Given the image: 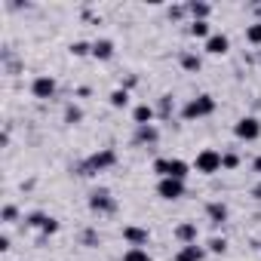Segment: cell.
Here are the masks:
<instances>
[{
	"label": "cell",
	"instance_id": "1",
	"mask_svg": "<svg viewBox=\"0 0 261 261\" xmlns=\"http://www.w3.org/2000/svg\"><path fill=\"white\" fill-rule=\"evenodd\" d=\"M114 163H117V154H114L111 148H105V151L92 154V157L80 166V175H95V172H101V169H108V166H114Z\"/></svg>",
	"mask_w": 261,
	"mask_h": 261
},
{
	"label": "cell",
	"instance_id": "3",
	"mask_svg": "<svg viewBox=\"0 0 261 261\" xmlns=\"http://www.w3.org/2000/svg\"><path fill=\"white\" fill-rule=\"evenodd\" d=\"M154 172H160L163 178H178V181H185L188 163H185V160H157V163H154Z\"/></svg>",
	"mask_w": 261,
	"mask_h": 261
},
{
	"label": "cell",
	"instance_id": "24",
	"mask_svg": "<svg viewBox=\"0 0 261 261\" xmlns=\"http://www.w3.org/2000/svg\"><path fill=\"white\" fill-rule=\"evenodd\" d=\"M89 53H92V46H89V43H83V40L71 43V56H77V59H80V56H89Z\"/></svg>",
	"mask_w": 261,
	"mask_h": 261
},
{
	"label": "cell",
	"instance_id": "11",
	"mask_svg": "<svg viewBox=\"0 0 261 261\" xmlns=\"http://www.w3.org/2000/svg\"><path fill=\"white\" fill-rule=\"evenodd\" d=\"M203 258H206V252H203L197 243L181 246V249H178V255H175V261H203Z\"/></svg>",
	"mask_w": 261,
	"mask_h": 261
},
{
	"label": "cell",
	"instance_id": "6",
	"mask_svg": "<svg viewBox=\"0 0 261 261\" xmlns=\"http://www.w3.org/2000/svg\"><path fill=\"white\" fill-rule=\"evenodd\" d=\"M157 194H160L163 200H178V197L185 194V181H178V178H160Z\"/></svg>",
	"mask_w": 261,
	"mask_h": 261
},
{
	"label": "cell",
	"instance_id": "14",
	"mask_svg": "<svg viewBox=\"0 0 261 261\" xmlns=\"http://www.w3.org/2000/svg\"><path fill=\"white\" fill-rule=\"evenodd\" d=\"M188 13L194 16V22H206V16L212 13L209 4H188Z\"/></svg>",
	"mask_w": 261,
	"mask_h": 261
},
{
	"label": "cell",
	"instance_id": "31",
	"mask_svg": "<svg viewBox=\"0 0 261 261\" xmlns=\"http://www.w3.org/2000/svg\"><path fill=\"white\" fill-rule=\"evenodd\" d=\"M16 218V206H4V221H13Z\"/></svg>",
	"mask_w": 261,
	"mask_h": 261
},
{
	"label": "cell",
	"instance_id": "15",
	"mask_svg": "<svg viewBox=\"0 0 261 261\" xmlns=\"http://www.w3.org/2000/svg\"><path fill=\"white\" fill-rule=\"evenodd\" d=\"M206 212H209V218H212L215 224H221V221L227 218V206H224V203H209Z\"/></svg>",
	"mask_w": 261,
	"mask_h": 261
},
{
	"label": "cell",
	"instance_id": "2",
	"mask_svg": "<svg viewBox=\"0 0 261 261\" xmlns=\"http://www.w3.org/2000/svg\"><path fill=\"white\" fill-rule=\"evenodd\" d=\"M215 111V101L209 98V95H197V98H191L188 105H185V120H200V117H209Z\"/></svg>",
	"mask_w": 261,
	"mask_h": 261
},
{
	"label": "cell",
	"instance_id": "7",
	"mask_svg": "<svg viewBox=\"0 0 261 261\" xmlns=\"http://www.w3.org/2000/svg\"><path fill=\"white\" fill-rule=\"evenodd\" d=\"M89 209H92V212H114L117 203H114V197H111L108 191H92V197H89Z\"/></svg>",
	"mask_w": 261,
	"mask_h": 261
},
{
	"label": "cell",
	"instance_id": "4",
	"mask_svg": "<svg viewBox=\"0 0 261 261\" xmlns=\"http://www.w3.org/2000/svg\"><path fill=\"white\" fill-rule=\"evenodd\" d=\"M194 166H197V172L212 175V172H218V169H221V154L206 148V151H200V154H197V163H194Z\"/></svg>",
	"mask_w": 261,
	"mask_h": 261
},
{
	"label": "cell",
	"instance_id": "12",
	"mask_svg": "<svg viewBox=\"0 0 261 261\" xmlns=\"http://www.w3.org/2000/svg\"><path fill=\"white\" fill-rule=\"evenodd\" d=\"M92 56H95L98 62H108V59L114 56V43H111V40H95V43H92Z\"/></svg>",
	"mask_w": 261,
	"mask_h": 261
},
{
	"label": "cell",
	"instance_id": "29",
	"mask_svg": "<svg viewBox=\"0 0 261 261\" xmlns=\"http://www.w3.org/2000/svg\"><path fill=\"white\" fill-rule=\"evenodd\" d=\"M185 13H188V7H172V10H169V19H181Z\"/></svg>",
	"mask_w": 261,
	"mask_h": 261
},
{
	"label": "cell",
	"instance_id": "22",
	"mask_svg": "<svg viewBox=\"0 0 261 261\" xmlns=\"http://www.w3.org/2000/svg\"><path fill=\"white\" fill-rule=\"evenodd\" d=\"M80 120H83V111L74 108V105H68L65 108V123H80Z\"/></svg>",
	"mask_w": 261,
	"mask_h": 261
},
{
	"label": "cell",
	"instance_id": "20",
	"mask_svg": "<svg viewBox=\"0 0 261 261\" xmlns=\"http://www.w3.org/2000/svg\"><path fill=\"white\" fill-rule=\"evenodd\" d=\"M111 105H114V108H126V105H129V92H126V89H114V92H111Z\"/></svg>",
	"mask_w": 261,
	"mask_h": 261
},
{
	"label": "cell",
	"instance_id": "9",
	"mask_svg": "<svg viewBox=\"0 0 261 261\" xmlns=\"http://www.w3.org/2000/svg\"><path fill=\"white\" fill-rule=\"evenodd\" d=\"M123 240H126L129 246H145V243L151 240V233H148V227H136V224H126V227H123Z\"/></svg>",
	"mask_w": 261,
	"mask_h": 261
},
{
	"label": "cell",
	"instance_id": "25",
	"mask_svg": "<svg viewBox=\"0 0 261 261\" xmlns=\"http://www.w3.org/2000/svg\"><path fill=\"white\" fill-rule=\"evenodd\" d=\"M224 249H227V240H224V237H212V240H209V252H215V255H221Z\"/></svg>",
	"mask_w": 261,
	"mask_h": 261
},
{
	"label": "cell",
	"instance_id": "19",
	"mask_svg": "<svg viewBox=\"0 0 261 261\" xmlns=\"http://www.w3.org/2000/svg\"><path fill=\"white\" fill-rule=\"evenodd\" d=\"M200 65H203L200 56H194V53H185V56H181V68H185V71H200Z\"/></svg>",
	"mask_w": 261,
	"mask_h": 261
},
{
	"label": "cell",
	"instance_id": "28",
	"mask_svg": "<svg viewBox=\"0 0 261 261\" xmlns=\"http://www.w3.org/2000/svg\"><path fill=\"white\" fill-rule=\"evenodd\" d=\"M40 230H43V233H56V230H59V221H56V218H46Z\"/></svg>",
	"mask_w": 261,
	"mask_h": 261
},
{
	"label": "cell",
	"instance_id": "17",
	"mask_svg": "<svg viewBox=\"0 0 261 261\" xmlns=\"http://www.w3.org/2000/svg\"><path fill=\"white\" fill-rule=\"evenodd\" d=\"M151 120H154V108H151V105H139V108H136V123H139V126H148Z\"/></svg>",
	"mask_w": 261,
	"mask_h": 261
},
{
	"label": "cell",
	"instance_id": "33",
	"mask_svg": "<svg viewBox=\"0 0 261 261\" xmlns=\"http://www.w3.org/2000/svg\"><path fill=\"white\" fill-rule=\"evenodd\" d=\"M255 197H258V200H261V185H258V188H255Z\"/></svg>",
	"mask_w": 261,
	"mask_h": 261
},
{
	"label": "cell",
	"instance_id": "23",
	"mask_svg": "<svg viewBox=\"0 0 261 261\" xmlns=\"http://www.w3.org/2000/svg\"><path fill=\"white\" fill-rule=\"evenodd\" d=\"M191 34L194 37H209V22H191Z\"/></svg>",
	"mask_w": 261,
	"mask_h": 261
},
{
	"label": "cell",
	"instance_id": "10",
	"mask_svg": "<svg viewBox=\"0 0 261 261\" xmlns=\"http://www.w3.org/2000/svg\"><path fill=\"white\" fill-rule=\"evenodd\" d=\"M227 49H230V40H227L224 34H212V37L206 40V53H209V56H224Z\"/></svg>",
	"mask_w": 261,
	"mask_h": 261
},
{
	"label": "cell",
	"instance_id": "30",
	"mask_svg": "<svg viewBox=\"0 0 261 261\" xmlns=\"http://www.w3.org/2000/svg\"><path fill=\"white\" fill-rule=\"evenodd\" d=\"M160 111H163V117H169V114H172V98H169V95L163 98V105H160Z\"/></svg>",
	"mask_w": 261,
	"mask_h": 261
},
{
	"label": "cell",
	"instance_id": "32",
	"mask_svg": "<svg viewBox=\"0 0 261 261\" xmlns=\"http://www.w3.org/2000/svg\"><path fill=\"white\" fill-rule=\"evenodd\" d=\"M255 172H261V157H258V160H255Z\"/></svg>",
	"mask_w": 261,
	"mask_h": 261
},
{
	"label": "cell",
	"instance_id": "26",
	"mask_svg": "<svg viewBox=\"0 0 261 261\" xmlns=\"http://www.w3.org/2000/svg\"><path fill=\"white\" fill-rule=\"evenodd\" d=\"M237 163H240L237 154H221V169H237Z\"/></svg>",
	"mask_w": 261,
	"mask_h": 261
},
{
	"label": "cell",
	"instance_id": "5",
	"mask_svg": "<svg viewBox=\"0 0 261 261\" xmlns=\"http://www.w3.org/2000/svg\"><path fill=\"white\" fill-rule=\"evenodd\" d=\"M233 133H237V139H243V142H255V139L261 136V123H258L255 117H243V120L233 126Z\"/></svg>",
	"mask_w": 261,
	"mask_h": 261
},
{
	"label": "cell",
	"instance_id": "18",
	"mask_svg": "<svg viewBox=\"0 0 261 261\" xmlns=\"http://www.w3.org/2000/svg\"><path fill=\"white\" fill-rule=\"evenodd\" d=\"M123 261H151V255H148V252H145L142 246H133V249H126Z\"/></svg>",
	"mask_w": 261,
	"mask_h": 261
},
{
	"label": "cell",
	"instance_id": "21",
	"mask_svg": "<svg viewBox=\"0 0 261 261\" xmlns=\"http://www.w3.org/2000/svg\"><path fill=\"white\" fill-rule=\"evenodd\" d=\"M246 40L255 43V46H261V22H255V25L246 28Z\"/></svg>",
	"mask_w": 261,
	"mask_h": 261
},
{
	"label": "cell",
	"instance_id": "27",
	"mask_svg": "<svg viewBox=\"0 0 261 261\" xmlns=\"http://www.w3.org/2000/svg\"><path fill=\"white\" fill-rule=\"evenodd\" d=\"M43 221H46L43 212H31V215H28V224H31V227H43Z\"/></svg>",
	"mask_w": 261,
	"mask_h": 261
},
{
	"label": "cell",
	"instance_id": "13",
	"mask_svg": "<svg viewBox=\"0 0 261 261\" xmlns=\"http://www.w3.org/2000/svg\"><path fill=\"white\" fill-rule=\"evenodd\" d=\"M175 237H178L185 246L197 243V224H191V221H188V224H178V227H175Z\"/></svg>",
	"mask_w": 261,
	"mask_h": 261
},
{
	"label": "cell",
	"instance_id": "34",
	"mask_svg": "<svg viewBox=\"0 0 261 261\" xmlns=\"http://www.w3.org/2000/svg\"><path fill=\"white\" fill-rule=\"evenodd\" d=\"M258 13H261V7H258Z\"/></svg>",
	"mask_w": 261,
	"mask_h": 261
},
{
	"label": "cell",
	"instance_id": "8",
	"mask_svg": "<svg viewBox=\"0 0 261 261\" xmlns=\"http://www.w3.org/2000/svg\"><path fill=\"white\" fill-rule=\"evenodd\" d=\"M31 92H34V98H53L56 95V80L49 74H43L31 83Z\"/></svg>",
	"mask_w": 261,
	"mask_h": 261
},
{
	"label": "cell",
	"instance_id": "16",
	"mask_svg": "<svg viewBox=\"0 0 261 261\" xmlns=\"http://www.w3.org/2000/svg\"><path fill=\"white\" fill-rule=\"evenodd\" d=\"M160 139V133H157V129L148 123V126H139V142H145V145H154Z\"/></svg>",
	"mask_w": 261,
	"mask_h": 261
}]
</instances>
